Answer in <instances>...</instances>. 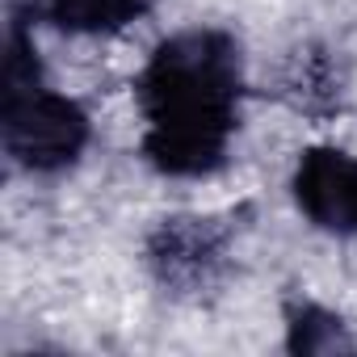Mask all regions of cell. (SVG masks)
I'll list each match as a JSON object with an SVG mask.
<instances>
[{
	"instance_id": "7",
	"label": "cell",
	"mask_w": 357,
	"mask_h": 357,
	"mask_svg": "<svg viewBox=\"0 0 357 357\" xmlns=\"http://www.w3.org/2000/svg\"><path fill=\"white\" fill-rule=\"evenodd\" d=\"M286 344L290 353H349L353 336L344 332V319L315 307V303H294L286 315Z\"/></svg>"
},
{
	"instance_id": "6",
	"label": "cell",
	"mask_w": 357,
	"mask_h": 357,
	"mask_svg": "<svg viewBox=\"0 0 357 357\" xmlns=\"http://www.w3.org/2000/svg\"><path fill=\"white\" fill-rule=\"evenodd\" d=\"M282 101L298 114L311 118H328L340 109V93H344V76L332 51L324 47H298L286 68H282Z\"/></svg>"
},
{
	"instance_id": "3",
	"label": "cell",
	"mask_w": 357,
	"mask_h": 357,
	"mask_svg": "<svg viewBox=\"0 0 357 357\" xmlns=\"http://www.w3.org/2000/svg\"><path fill=\"white\" fill-rule=\"evenodd\" d=\"M151 278L172 294H202L227 269V227L202 215L160 219L143 244Z\"/></svg>"
},
{
	"instance_id": "5",
	"label": "cell",
	"mask_w": 357,
	"mask_h": 357,
	"mask_svg": "<svg viewBox=\"0 0 357 357\" xmlns=\"http://www.w3.org/2000/svg\"><path fill=\"white\" fill-rule=\"evenodd\" d=\"M147 13V0H9V22H51L68 34H114Z\"/></svg>"
},
{
	"instance_id": "1",
	"label": "cell",
	"mask_w": 357,
	"mask_h": 357,
	"mask_svg": "<svg viewBox=\"0 0 357 357\" xmlns=\"http://www.w3.org/2000/svg\"><path fill=\"white\" fill-rule=\"evenodd\" d=\"M244 68L223 30H181L164 38L139 72L135 97L147 122L143 155L168 176H206L223 168L240 126Z\"/></svg>"
},
{
	"instance_id": "4",
	"label": "cell",
	"mask_w": 357,
	"mask_h": 357,
	"mask_svg": "<svg viewBox=\"0 0 357 357\" xmlns=\"http://www.w3.org/2000/svg\"><path fill=\"white\" fill-rule=\"evenodd\" d=\"M294 202L324 231H357V160L340 147L303 151L294 168Z\"/></svg>"
},
{
	"instance_id": "2",
	"label": "cell",
	"mask_w": 357,
	"mask_h": 357,
	"mask_svg": "<svg viewBox=\"0 0 357 357\" xmlns=\"http://www.w3.org/2000/svg\"><path fill=\"white\" fill-rule=\"evenodd\" d=\"M0 143L26 172H59L80 160L89 143V114L51 93L26 22H9L5 68H0Z\"/></svg>"
}]
</instances>
